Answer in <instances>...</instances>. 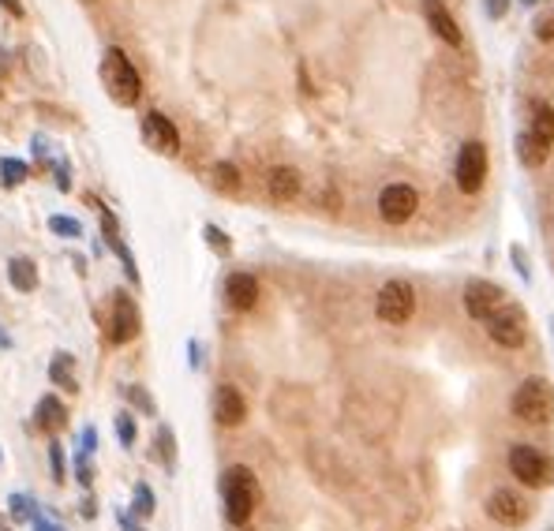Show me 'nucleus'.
<instances>
[{
  "mask_svg": "<svg viewBox=\"0 0 554 531\" xmlns=\"http://www.w3.org/2000/svg\"><path fill=\"white\" fill-rule=\"evenodd\" d=\"M203 236H206V244H210L213 251H218V254H229V251H232L229 236H225V232H221L218 225H206V232H203Z\"/></svg>",
  "mask_w": 554,
  "mask_h": 531,
  "instance_id": "obj_31",
  "label": "nucleus"
},
{
  "mask_svg": "<svg viewBox=\"0 0 554 531\" xmlns=\"http://www.w3.org/2000/svg\"><path fill=\"white\" fill-rule=\"evenodd\" d=\"M484 329H487V337H491L494 344H502V348H521L525 337H528V315H525V307L502 303V307H494L491 315L484 318Z\"/></svg>",
  "mask_w": 554,
  "mask_h": 531,
  "instance_id": "obj_6",
  "label": "nucleus"
},
{
  "mask_svg": "<svg viewBox=\"0 0 554 531\" xmlns=\"http://www.w3.org/2000/svg\"><path fill=\"white\" fill-rule=\"evenodd\" d=\"M221 498H225V520L232 527H244L252 520V512L259 505V483H255V471L244 468V464H232L221 475Z\"/></svg>",
  "mask_w": 554,
  "mask_h": 531,
  "instance_id": "obj_1",
  "label": "nucleus"
},
{
  "mask_svg": "<svg viewBox=\"0 0 554 531\" xmlns=\"http://www.w3.org/2000/svg\"><path fill=\"white\" fill-rule=\"evenodd\" d=\"M510 412L532 427L550 423L554 419V386L547 378H525L510 397Z\"/></svg>",
  "mask_w": 554,
  "mask_h": 531,
  "instance_id": "obj_3",
  "label": "nucleus"
},
{
  "mask_svg": "<svg viewBox=\"0 0 554 531\" xmlns=\"http://www.w3.org/2000/svg\"><path fill=\"white\" fill-rule=\"evenodd\" d=\"M502 296H506V292L498 285H491V281H469V285H464V310H469L472 318L484 322L494 307L506 303Z\"/></svg>",
  "mask_w": 554,
  "mask_h": 531,
  "instance_id": "obj_14",
  "label": "nucleus"
},
{
  "mask_svg": "<svg viewBox=\"0 0 554 531\" xmlns=\"http://www.w3.org/2000/svg\"><path fill=\"white\" fill-rule=\"evenodd\" d=\"M64 423H68V408L60 405V397L45 393L38 400V408H34V427H38L42 434H57Z\"/></svg>",
  "mask_w": 554,
  "mask_h": 531,
  "instance_id": "obj_18",
  "label": "nucleus"
},
{
  "mask_svg": "<svg viewBox=\"0 0 554 531\" xmlns=\"http://www.w3.org/2000/svg\"><path fill=\"white\" fill-rule=\"evenodd\" d=\"M300 184H303V176L293 165H274L270 176H266V191H270V198H277V203H293L300 195Z\"/></svg>",
  "mask_w": 554,
  "mask_h": 531,
  "instance_id": "obj_17",
  "label": "nucleus"
},
{
  "mask_svg": "<svg viewBox=\"0 0 554 531\" xmlns=\"http://www.w3.org/2000/svg\"><path fill=\"white\" fill-rule=\"evenodd\" d=\"M550 531H554V527H550Z\"/></svg>",
  "mask_w": 554,
  "mask_h": 531,
  "instance_id": "obj_41",
  "label": "nucleus"
},
{
  "mask_svg": "<svg viewBox=\"0 0 554 531\" xmlns=\"http://www.w3.org/2000/svg\"><path fill=\"white\" fill-rule=\"evenodd\" d=\"M525 4H535V0H525Z\"/></svg>",
  "mask_w": 554,
  "mask_h": 531,
  "instance_id": "obj_40",
  "label": "nucleus"
},
{
  "mask_svg": "<svg viewBox=\"0 0 554 531\" xmlns=\"http://www.w3.org/2000/svg\"><path fill=\"white\" fill-rule=\"evenodd\" d=\"M116 438H120V446H135V419H132V412H120L116 415Z\"/></svg>",
  "mask_w": 554,
  "mask_h": 531,
  "instance_id": "obj_29",
  "label": "nucleus"
},
{
  "mask_svg": "<svg viewBox=\"0 0 554 531\" xmlns=\"http://www.w3.org/2000/svg\"><path fill=\"white\" fill-rule=\"evenodd\" d=\"M532 27H535V38L540 42H554V12H540Z\"/></svg>",
  "mask_w": 554,
  "mask_h": 531,
  "instance_id": "obj_30",
  "label": "nucleus"
},
{
  "mask_svg": "<svg viewBox=\"0 0 554 531\" xmlns=\"http://www.w3.org/2000/svg\"><path fill=\"white\" fill-rule=\"evenodd\" d=\"M27 165L23 161H15V157H4V161H0V176H4V184L8 188H20L23 184V180H27Z\"/></svg>",
  "mask_w": 554,
  "mask_h": 531,
  "instance_id": "obj_25",
  "label": "nucleus"
},
{
  "mask_svg": "<svg viewBox=\"0 0 554 531\" xmlns=\"http://www.w3.org/2000/svg\"><path fill=\"white\" fill-rule=\"evenodd\" d=\"M420 8H423V20H427V27H431V34L438 42H446L450 49L464 45V30L457 27L450 8H446V0H420Z\"/></svg>",
  "mask_w": 554,
  "mask_h": 531,
  "instance_id": "obj_11",
  "label": "nucleus"
},
{
  "mask_svg": "<svg viewBox=\"0 0 554 531\" xmlns=\"http://www.w3.org/2000/svg\"><path fill=\"white\" fill-rule=\"evenodd\" d=\"M116 524H120V531H147V527L132 517V512H116Z\"/></svg>",
  "mask_w": 554,
  "mask_h": 531,
  "instance_id": "obj_36",
  "label": "nucleus"
},
{
  "mask_svg": "<svg viewBox=\"0 0 554 531\" xmlns=\"http://www.w3.org/2000/svg\"><path fill=\"white\" fill-rule=\"evenodd\" d=\"M506 461H510V471H513L525 487L543 490V487L554 483V461H550L547 453L535 449V446H525V442H521V446H513Z\"/></svg>",
  "mask_w": 554,
  "mask_h": 531,
  "instance_id": "obj_5",
  "label": "nucleus"
},
{
  "mask_svg": "<svg viewBox=\"0 0 554 531\" xmlns=\"http://www.w3.org/2000/svg\"><path fill=\"white\" fill-rule=\"evenodd\" d=\"M4 4V12L8 15H15V20H23V0H0Z\"/></svg>",
  "mask_w": 554,
  "mask_h": 531,
  "instance_id": "obj_37",
  "label": "nucleus"
},
{
  "mask_svg": "<svg viewBox=\"0 0 554 531\" xmlns=\"http://www.w3.org/2000/svg\"><path fill=\"white\" fill-rule=\"evenodd\" d=\"M240 531H252V527H247V524H244V527H240Z\"/></svg>",
  "mask_w": 554,
  "mask_h": 531,
  "instance_id": "obj_39",
  "label": "nucleus"
},
{
  "mask_svg": "<svg viewBox=\"0 0 554 531\" xmlns=\"http://www.w3.org/2000/svg\"><path fill=\"white\" fill-rule=\"evenodd\" d=\"M49 468H52V479L64 483V475H68V456H64V449H60L57 438L49 442Z\"/></svg>",
  "mask_w": 554,
  "mask_h": 531,
  "instance_id": "obj_27",
  "label": "nucleus"
},
{
  "mask_svg": "<svg viewBox=\"0 0 554 531\" xmlns=\"http://www.w3.org/2000/svg\"><path fill=\"white\" fill-rule=\"evenodd\" d=\"M142 139H147L150 150L157 154H176L181 150V132L165 113H147L142 117Z\"/></svg>",
  "mask_w": 554,
  "mask_h": 531,
  "instance_id": "obj_13",
  "label": "nucleus"
},
{
  "mask_svg": "<svg viewBox=\"0 0 554 531\" xmlns=\"http://www.w3.org/2000/svg\"><path fill=\"white\" fill-rule=\"evenodd\" d=\"M213 188L225 191V195H237L240 191V169L232 161H218L213 165Z\"/></svg>",
  "mask_w": 554,
  "mask_h": 531,
  "instance_id": "obj_21",
  "label": "nucleus"
},
{
  "mask_svg": "<svg viewBox=\"0 0 554 531\" xmlns=\"http://www.w3.org/2000/svg\"><path fill=\"white\" fill-rule=\"evenodd\" d=\"M484 8H487L491 20H502V15L510 12V0H484Z\"/></svg>",
  "mask_w": 554,
  "mask_h": 531,
  "instance_id": "obj_35",
  "label": "nucleus"
},
{
  "mask_svg": "<svg viewBox=\"0 0 554 531\" xmlns=\"http://www.w3.org/2000/svg\"><path fill=\"white\" fill-rule=\"evenodd\" d=\"M8 281L15 292H34L38 288V266H34L30 259H12L8 262Z\"/></svg>",
  "mask_w": 554,
  "mask_h": 531,
  "instance_id": "obj_20",
  "label": "nucleus"
},
{
  "mask_svg": "<svg viewBox=\"0 0 554 531\" xmlns=\"http://www.w3.org/2000/svg\"><path fill=\"white\" fill-rule=\"evenodd\" d=\"M139 329H142V315H139V307L135 300L128 296V292H120V296L113 300V318H109V341L113 344H128L139 337Z\"/></svg>",
  "mask_w": 554,
  "mask_h": 531,
  "instance_id": "obj_12",
  "label": "nucleus"
},
{
  "mask_svg": "<svg viewBox=\"0 0 554 531\" xmlns=\"http://www.w3.org/2000/svg\"><path fill=\"white\" fill-rule=\"evenodd\" d=\"M101 83L105 90H109V98L116 105H135L142 98V79H139V71L132 68L128 60V52L124 49H105V60H101Z\"/></svg>",
  "mask_w": 554,
  "mask_h": 531,
  "instance_id": "obj_4",
  "label": "nucleus"
},
{
  "mask_svg": "<svg viewBox=\"0 0 554 531\" xmlns=\"http://www.w3.org/2000/svg\"><path fill=\"white\" fill-rule=\"evenodd\" d=\"M124 397H128V400H132V405H135L139 412H147V415H154V412H157L154 397H150L147 390H142V386H124Z\"/></svg>",
  "mask_w": 554,
  "mask_h": 531,
  "instance_id": "obj_28",
  "label": "nucleus"
},
{
  "mask_svg": "<svg viewBox=\"0 0 554 531\" xmlns=\"http://www.w3.org/2000/svg\"><path fill=\"white\" fill-rule=\"evenodd\" d=\"M83 517H86V520H94V517H98V505H94V498H86V502H83Z\"/></svg>",
  "mask_w": 554,
  "mask_h": 531,
  "instance_id": "obj_38",
  "label": "nucleus"
},
{
  "mask_svg": "<svg viewBox=\"0 0 554 531\" xmlns=\"http://www.w3.org/2000/svg\"><path fill=\"white\" fill-rule=\"evenodd\" d=\"M454 176H457V188L464 195H476L479 188H484L487 180V146L484 142H464L457 150V165H454Z\"/></svg>",
  "mask_w": 554,
  "mask_h": 531,
  "instance_id": "obj_8",
  "label": "nucleus"
},
{
  "mask_svg": "<svg viewBox=\"0 0 554 531\" xmlns=\"http://www.w3.org/2000/svg\"><path fill=\"white\" fill-rule=\"evenodd\" d=\"M76 479L86 490H91V483H94V471H91V464H86V453H79V461H76Z\"/></svg>",
  "mask_w": 554,
  "mask_h": 531,
  "instance_id": "obj_32",
  "label": "nucleus"
},
{
  "mask_svg": "<svg viewBox=\"0 0 554 531\" xmlns=\"http://www.w3.org/2000/svg\"><path fill=\"white\" fill-rule=\"evenodd\" d=\"M247 415V400L240 397L237 386H218L213 390V419H218L221 427H240Z\"/></svg>",
  "mask_w": 554,
  "mask_h": 531,
  "instance_id": "obj_15",
  "label": "nucleus"
},
{
  "mask_svg": "<svg viewBox=\"0 0 554 531\" xmlns=\"http://www.w3.org/2000/svg\"><path fill=\"white\" fill-rule=\"evenodd\" d=\"M94 449H98V430H94V427H83V434H79V453L94 456Z\"/></svg>",
  "mask_w": 554,
  "mask_h": 531,
  "instance_id": "obj_33",
  "label": "nucleus"
},
{
  "mask_svg": "<svg viewBox=\"0 0 554 531\" xmlns=\"http://www.w3.org/2000/svg\"><path fill=\"white\" fill-rule=\"evenodd\" d=\"M225 300H229L232 310H252L259 303V281L252 278V273H244V270L229 273V278H225Z\"/></svg>",
  "mask_w": 554,
  "mask_h": 531,
  "instance_id": "obj_16",
  "label": "nucleus"
},
{
  "mask_svg": "<svg viewBox=\"0 0 554 531\" xmlns=\"http://www.w3.org/2000/svg\"><path fill=\"white\" fill-rule=\"evenodd\" d=\"M487 517H491L494 524L521 527V524L532 517V509H528V502H525V494H517V490L502 487V490H494L491 498H487Z\"/></svg>",
  "mask_w": 554,
  "mask_h": 531,
  "instance_id": "obj_10",
  "label": "nucleus"
},
{
  "mask_svg": "<svg viewBox=\"0 0 554 531\" xmlns=\"http://www.w3.org/2000/svg\"><path fill=\"white\" fill-rule=\"evenodd\" d=\"M157 461H162L165 471H176V438H173V427H157Z\"/></svg>",
  "mask_w": 554,
  "mask_h": 531,
  "instance_id": "obj_24",
  "label": "nucleus"
},
{
  "mask_svg": "<svg viewBox=\"0 0 554 531\" xmlns=\"http://www.w3.org/2000/svg\"><path fill=\"white\" fill-rule=\"evenodd\" d=\"M34 512H38V502H34L30 494H20V490H15L12 498H8V517H12L15 524L34 520Z\"/></svg>",
  "mask_w": 554,
  "mask_h": 531,
  "instance_id": "obj_23",
  "label": "nucleus"
},
{
  "mask_svg": "<svg viewBox=\"0 0 554 531\" xmlns=\"http://www.w3.org/2000/svg\"><path fill=\"white\" fill-rule=\"evenodd\" d=\"M49 378L57 382V386H64L68 393H79V378H76V356L71 352H57L49 363Z\"/></svg>",
  "mask_w": 554,
  "mask_h": 531,
  "instance_id": "obj_19",
  "label": "nucleus"
},
{
  "mask_svg": "<svg viewBox=\"0 0 554 531\" xmlns=\"http://www.w3.org/2000/svg\"><path fill=\"white\" fill-rule=\"evenodd\" d=\"M154 505H157V498H154V490L147 487V483H135V490H132V517L135 520H147V517H154Z\"/></svg>",
  "mask_w": 554,
  "mask_h": 531,
  "instance_id": "obj_22",
  "label": "nucleus"
},
{
  "mask_svg": "<svg viewBox=\"0 0 554 531\" xmlns=\"http://www.w3.org/2000/svg\"><path fill=\"white\" fill-rule=\"evenodd\" d=\"M374 315L386 326H405L416 315V292L408 281H386L379 288V300H374Z\"/></svg>",
  "mask_w": 554,
  "mask_h": 531,
  "instance_id": "obj_7",
  "label": "nucleus"
},
{
  "mask_svg": "<svg viewBox=\"0 0 554 531\" xmlns=\"http://www.w3.org/2000/svg\"><path fill=\"white\" fill-rule=\"evenodd\" d=\"M49 229L57 232V236H64V240H76V236H83V225L76 221V217H64V213H52L49 217Z\"/></svg>",
  "mask_w": 554,
  "mask_h": 531,
  "instance_id": "obj_26",
  "label": "nucleus"
},
{
  "mask_svg": "<svg viewBox=\"0 0 554 531\" xmlns=\"http://www.w3.org/2000/svg\"><path fill=\"white\" fill-rule=\"evenodd\" d=\"M420 210V195L413 184H386L379 195V217L386 225H405L413 221V213Z\"/></svg>",
  "mask_w": 554,
  "mask_h": 531,
  "instance_id": "obj_9",
  "label": "nucleus"
},
{
  "mask_svg": "<svg viewBox=\"0 0 554 531\" xmlns=\"http://www.w3.org/2000/svg\"><path fill=\"white\" fill-rule=\"evenodd\" d=\"M34 531H64V524H57V520L45 517V512L38 509V512H34Z\"/></svg>",
  "mask_w": 554,
  "mask_h": 531,
  "instance_id": "obj_34",
  "label": "nucleus"
},
{
  "mask_svg": "<svg viewBox=\"0 0 554 531\" xmlns=\"http://www.w3.org/2000/svg\"><path fill=\"white\" fill-rule=\"evenodd\" d=\"M554 150V105L550 101H532V117H528V132L517 139V157H521L528 169H540Z\"/></svg>",
  "mask_w": 554,
  "mask_h": 531,
  "instance_id": "obj_2",
  "label": "nucleus"
}]
</instances>
